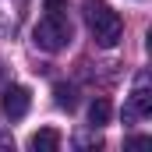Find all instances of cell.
Returning a JSON list of instances; mask_svg holds the SVG:
<instances>
[{"label": "cell", "instance_id": "1", "mask_svg": "<svg viewBox=\"0 0 152 152\" xmlns=\"http://www.w3.org/2000/svg\"><path fill=\"white\" fill-rule=\"evenodd\" d=\"M85 21H88V32L96 39V46H103V50H113L124 36V21L106 0H88L85 4Z\"/></svg>", "mask_w": 152, "mask_h": 152}, {"label": "cell", "instance_id": "2", "mask_svg": "<svg viewBox=\"0 0 152 152\" xmlns=\"http://www.w3.org/2000/svg\"><path fill=\"white\" fill-rule=\"evenodd\" d=\"M71 39H75V28H71V21L64 14H46L32 28V42L39 50H46V53H60Z\"/></svg>", "mask_w": 152, "mask_h": 152}, {"label": "cell", "instance_id": "3", "mask_svg": "<svg viewBox=\"0 0 152 152\" xmlns=\"http://www.w3.org/2000/svg\"><path fill=\"white\" fill-rule=\"evenodd\" d=\"M28 106H32V96H28L25 85H7L4 88V113L11 117V120H21V117L28 113Z\"/></svg>", "mask_w": 152, "mask_h": 152}, {"label": "cell", "instance_id": "4", "mask_svg": "<svg viewBox=\"0 0 152 152\" xmlns=\"http://www.w3.org/2000/svg\"><path fill=\"white\" fill-rule=\"evenodd\" d=\"M127 106H131V110H134L138 117L152 113V88H149V71H138V78H134V92H131Z\"/></svg>", "mask_w": 152, "mask_h": 152}, {"label": "cell", "instance_id": "5", "mask_svg": "<svg viewBox=\"0 0 152 152\" xmlns=\"http://www.w3.org/2000/svg\"><path fill=\"white\" fill-rule=\"evenodd\" d=\"M28 145H32L36 152H57V149H60V131H57V127H42V131L32 134Z\"/></svg>", "mask_w": 152, "mask_h": 152}, {"label": "cell", "instance_id": "6", "mask_svg": "<svg viewBox=\"0 0 152 152\" xmlns=\"http://www.w3.org/2000/svg\"><path fill=\"white\" fill-rule=\"evenodd\" d=\"M53 96H57V106L67 110V113L78 106V88H75V85H67V81H57V85H53Z\"/></svg>", "mask_w": 152, "mask_h": 152}, {"label": "cell", "instance_id": "7", "mask_svg": "<svg viewBox=\"0 0 152 152\" xmlns=\"http://www.w3.org/2000/svg\"><path fill=\"white\" fill-rule=\"evenodd\" d=\"M110 113H113V110H110V99L99 96V99H92V106H88V124H92V127H103V124H110Z\"/></svg>", "mask_w": 152, "mask_h": 152}, {"label": "cell", "instance_id": "8", "mask_svg": "<svg viewBox=\"0 0 152 152\" xmlns=\"http://www.w3.org/2000/svg\"><path fill=\"white\" fill-rule=\"evenodd\" d=\"M64 7H67V0H42L46 14H64Z\"/></svg>", "mask_w": 152, "mask_h": 152}, {"label": "cell", "instance_id": "9", "mask_svg": "<svg viewBox=\"0 0 152 152\" xmlns=\"http://www.w3.org/2000/svg\"><path fill=\"white\" fill-rule=\"evenodd\" d=\"M127 145H131V149H145V145H149V138H142V134H138V138H131Z\"/></svg>", "mask_w": 152, "mask_h": 152}]
</instances>
